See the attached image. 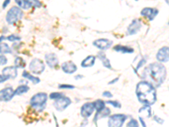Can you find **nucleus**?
Here are the masks:
<instances>
[{"mask_svg": "<svg viewBox=\"0 0 169 127\" xmlns=\"http://www.w3.org/2000/svg\"><path fill=\"white\" fill-rule=\"evenodd\" d=\"M167 76V70L160 62H155L148 64L142 72L141 78L151 83L155 87H159L164 83Z\"/></svg>", "mask_w": 169, "mask_h": 127, "instance_id": "f257e3e1", "label": "nucleus"}, {"mask_svg": "<svg viewBox=\"0 0 169 127\" xmlns=\"http://www.w3.org/2000/svg\"><path fill=\"white\" fill-rule=\"evenodd\" d=\"M135 93L140 103L153 105L156 102V90L154 86L145 80H141L136 85Z\"/></svg>", "mask_w": 169, "mask_h": 127, "instance_id": "f03ea898", "label": "nucleus"}, {"mask_svg": "<svg viewBox=\"0 0 169 127\" xmlns=\"http://www.w3.org/2000/svg\"><path fill=\"white\" fill-rule=\"evenodd\" d=\"M47 101V94L46 93H38L33 95L30 100V105L37 112L45 109Z\"/></svg>", "mask_w": 169, "mask_h": 127, "instance_id": "7ed1b4c3", "label": "nucleus"}, {"mask_svg": "<svg viewBox=\"0 0 169 127\" xmlns=\"http://www.w3.org/2000/svg\"><path fill=\"white\" fill-rule=\"evenodd\" d=\"M24 15V12L22 11L20 7L17 6H13L7 12L6 15V21L8 25H14L16 22L22 19Z\"/></svg>", "mask_w": 169, "mask_h": 127, "instance_id": "20e7f679", "label": "nucleus"}, {"mask_svg": "<svg viewBox=\"0 0 169 127\" xmlns=\"http://www.w3.org/2000/svg\"><path fill=\"white\" fill-rule=\"evenodd\" d=\"M127 119V116L123 114H115L109 115L107 125L110 127H122Z\"/></svg>", "mask_w": 169, "mask_h": 127, "instance_id": "39448f33", "label": "nucleus"}, {"mask_svg": "<svg viewBox=\"0 0 169 127\" xmlns=\"http://www.w3.org/2000/svg\"><path fill=\"white\" fill-rule=\"evenodd\" d=\"M29 69L31 73L35 75H40L42 72H44L46 69V65L42 59H33L30 63Z\"/></svg>", "mask_w": 169, "mask_h": 127, "instance_id": "423d86ee", "label": "nucleus"}, {"mask_svg": "<svg viewBox=\"0 0 169 127\" xmlns=\"http://www.w3.org/2000/svg\"><path fill=\"white\" fill-rule=\"evenodd\" d=\"M15 3L18 4V7L21 9H30V8H40L42 7V3L39 0H15Z\"/></svg>", "mask_w": 169, "mask_h": 127, "instance_id": "0eeeda50", "label": "nucleus"}, {"mask_svg": "<svg viewBox=\"0 0 169 127\" xmlns=\"http://www.w3.org/2000/svg\"><path fill=\"white\" fill-rule=\"evenodd\" d=\"M71 103V99L69 97L63 96V97H59V99L54 100L53 106H54L55 109L58 110L59 112H62V111H64V110L66 109Z\"/></svg>", "mask_w": 169, "mask_h": 127, "instance_id": "6e6552de", "label": "nucleus"}, {"mask_svg": "<svg viewBox=\"0 0 169 127\" xmlns=\"http://www.w3.org/2000/svg\"><path fill=\"white\" fill-rule=\"evenodd\" d=\"M93 46L96 47L99 50L105 51L109 49L110 47L113 45V41H111L109 39L107 38H100L97 39L93 42Z\"/></svg>", "mask_w": 169, "mask_h": 127, "instance_id": "1a4fd4ad", "label": "nucleus"}, {"mask_svg": "<svg viewBox=\"0 0 169 127\" xmlns=\"http://www.w3.org/2000/svg\"><path fill=\"white\" fill-rule=\"evenodd\" d=\"M142 27V24L139 19H135L133 20L132 22L129 25L127 28V36H133L139 32L140 29Z\"/></svg>", "mask_w": 169, "mask_h": 127, "instance_id": "9d476101", "label": "nucleus"}, {"mask_svg": "<svg viewBox=\"0 0 169 127\" xmlns=\"http://www.w3.org/2000/svg\"><path fill=\"white\" fill-rule=\"evenodd\" d=\"M158 62L161 63H168L169 61V47L167 46H164L161 47L158 50L156 56Z\"/></svg>", "mask_w": 169, "mask_h": 127, "instance_id": "9b49d317", "label": "nucleus"}, {"mask_svg": "<svg viewBox=\"0 0 169 127\" xmlns=\"http://www.w3.org/2000/svg\"><path fill=\"white\" fill-rule=\"evenodd\" d=\"M95 111V107L93 103H85L80 109V115L84 119H88Z\"/></svg>", "mask_w": 169, "mask_h": 127, "instance_id": "f8f14e48", "label": "nucleus"}, {"mask_svg": "<svg viewBox=\"0 0 169 127\" xmlns=\"http://www.w3.org/2000/svg\"><path fill=\"white\" fill-rule=\"evenodd\" d=\"M14 90L12 87H5L0 90V101L8 102L14 97Z\"/></svg>", "mask_w": 169, "mask_h": 127, "instance_id": "ddd939ff", "label": "nucleus"}, {"mask_svg": "<svg viewBox=\"0 0 169 127\" xmlns=\"http://www.w3.org/2000/svg\"><path fill=\"white\" fill-rule=\"evenodd\" d=\"M158 14H159V10L157 8H151V7L142 8V10L140 11V15L147 18L149 21H153Z\"/></svg>", "mask_w": 169, "mask_h": 127, "instance_id": "4468645a", "label": "nucleus"}, {"mask_svg": "<svg viewBox=\"0 0 169 127\" xmlns=\"http://www.w3.org/2000/svg\"><path fill=\"white\" fill-rule=\"evenodd\" d=\"M45 61L50 68H56L59 65V57L54 53H48L45 55Z\"/></svg>", "mask_w": 169, "mask_h": 127, "instance_id": "2eb2a0df", "label": "nucleus"}, {"mask_svg": "<svg viewBox=\"0 0 169 127\" xmlns=\"http://www.w3.org/2000/svg\"><path fill=\"white\" fill-rule=\"evenodd\" d=\"M2 75L5 76L8 79H15L18 76V71H17V68L15 66H7L3 69L2 70Z\"/></svg>", "mask_w": 169, "mask_h": 127, "instance_id": "dca6fc26", "label": "nucleus"}, {"mask_svg": "<svg viewBox=\"0 0 169 127\" xmlns=\"http://www.w3.org/2000/svg\"><path fill=\"white\" fill-rule=\"evenodd\" d=\"M61 69L64 73L69 74V75L74 74L75 72L77 71V66L73 61H66L63 63L61 65Z\"/></svg>", "mask_w": 169, "mask_h": 127, "instance_id": "f3484780", "label": "nucleus"}, {"mask_svg": "<svg viewBox=\"0 0 169 127\" xmlns=\"http://www.w3.org/2000/svg\"><path fill=\"white\" fill-rule=\"evenodd\" d=\"M97 57L98 59H100L101 61V63L103 64V66L107 69H109V70H112V64H111V62H110L109 59H107V55L104 52H99L97 54Z\"/></svg>", "mask_w": 169, "mask_h": 127, "instance_id": "a211bd4d", "label": "nucleus"}, {"mask_svg": "<svg viewBox=\"0 0 169 127\" xmlns=\"http://www.w3.org/2000/svg\"><path fill=\"white\" fill-rule=\"evenodd\" d=\"M96 56L94 55H89L81 62V67L82 68H90L92 67L96 63Z\"/></svg>", "mask_w": 169, "mask_h": 127, "instance_id": "6ab92c4d", "label": "nucleus"}, {"mask_svg": "<svg viewBox=\"0 0 169 127\" xmlns=\"http://www.w3.org/2000/svg\"><path fill=\"white\" fill-rule=\"evenodd\" d=\"M110 114H111V110H110V109L105 107L102 110L99 111V112H97V114H96V116H95V118H94V121H95V123H97V121L98 119L107 118V117L109 116Z\"/></svg>", "mask_w": 169, "mask_h": 127, "instance_id": "aec40b11", "label": "nucleus"}, {"mask_svg": "<svg viewBox=\"0 0 169 127\" xmlns=\"http://www.w3.org/2000/svg\"><path fill=\"white\" fill-rule=\"evenodd\" d=\"M139 114L143 115L144 117H145V118H151L152 115L151 105L144 104V106H142L139 109Z\"/></svg>", "mask_w": 169, "mask_h": 127, "instance_id": "412c9836", "label": "nucleus"}, {"mask_svg": "<svg viewBox=\"0 0 169 127\" xmlns=\"http://www.w3.org/2000/svg\"><path fill=\"white\" fill-rule=\"evenodd\" d=\"M113 50L118 53H121V54H133L134 53V48L128 46H123V45L114 46Z\"/></svg>", "mask_w": 169, "mask_h": 127, "instance_id": "4be33fe9", "label": "nucleus"}, {"mask_svg": "<svg viewBox=\"0 0 169 127\" xmlns=\"http://www.w3.org/2000/svg\"><path fill=\"white\" fill-rule=\"evenodd\" d=\"M22 76H23L25 79H27V80H30L33 85L38 84V83H40V81H41V80H40L38 77L33 76V75H31V74H30L29 72L25 71V70L22 73Z\"/></svg>", "mask_w": 169, "mask_h": 127, "instance_id": "5701e85b", "label": "nucleus"}, {"mask_svg": "<svg viewBox=\"0 0 169 127\" xmlns=\"http://www.w3.org/2000/svg\"><path fill=\"white\" fill-rule=\"evenodd\" d=\"M30 87L27 85H21V86H19L14 90V95H15V96H16V95L21 96V95L24 94V93H28Z\"/></svg>", "mask_w": 169, "mask_h": 127, "instance_id": "b1692460", "label": "nucleus"}, {"mask_svg": "<svg viewBox=\"0 0 169 127\" xmlns=\"http://www.w3.org/2000/svg\"><path fill=\"white\" fill-rule=\"evenodd\" d=\"M93 103H94L95 110H97V112L101 111L106 107V103L101 99H97L95 102H93Z\"/></svg>", "mask_w": 169, "mask_h": 127, "instance_id": "393cba45", "label": "nucleus"}, {"mask_svg": "<svg viewBox=\"0 0 169 127\" xmlns=\"http://www.w3.org/2000/svg\"><path fill=\"white\" fill-rule=\"evenodd\" d=\"M12 54V50L7 43L0 42V54Z\"/></svg>", "mask_w": 169, "mask_h": 127, "instance_id": "a878e982", "label": "nucleus"}, {"mask_svg": "<svg viewBox=\"0 0 169 127\" xmlns=\"http://www.w3.org/2000/svg\"><path fill=\"white\" fill-rule=\"evenodd\" d=\"M14 66L18 68H25V61L24 59H22L21 57H16L14 59Z\"/></svg>", "mask_w": 169, "mask_h": 127, "instance_id": "bb28decb", "label": "nucleus"}, {"mask_svg": "<svg viewBox=\"0 0 169 127\" xmlns=\"http://www.w3.org/2000/svg\"><path fill=\"white\" fill-rule=\"evenodd\" d=\"M64 96V94L62 93H57V92H54V93H52L49 95V98L52 99V100H56V99H59V97H63Z\"/></svg>", "mask_w": 169, "mask_h": 127, "instance_id": "cd10ccee", "label": "nucleus"}, {"mask_svg": "<svg viewBox=\"0 0 169 127\" xmlns=\"http://www.w3.org/2000/svg\"><path fill=\"white\" fill-rule=\"evenodd\" d=\"M106 103L112 105L116 109H121V103L118 101H113V100H108V101L105 102Z\"/></svg>", "mask_w": 169, "mask_h": 127, "instance_id": "c85d7f7f", "label": "nucleus"}, {"mask_svg": "<svg viewBox=\"0 0 169 127\" xmlns=\"http://www.w3.org/2000/svg\"><path fill=\"white\" fill-rule=\"evenodd\" d=\"M127 126L128 127H139V122L135 119H131L129 122L127 123Z\"/></svg>", "mask_w": 169, "mask_h": 127, "instance_id": "c756f323", "label": "nucleus"}, {"mask_svg": "<svg viewBox=\"0 0 169 127\" xmlns=\"http://www.w3.org/2000/svg\"><path fill=\"white\" fill-rule=\"evenodd\" d=\"M6 39L9 41V42H16V41H20L21 40V37L19 36H16L14 34H12L10 36H8V37H6Z\"/></svg>", "mask_w": 169, "mask_h": 127, "instance_id": "7c9ffc66", "label": "nucleus"}, {"mask_svg": "<svg viewBox=\"0 0 169 127\" xmlns=\"http://www.w3.org/2000/svg\"><path fill=\"white\" fill-rule=\"evenodd\" d=\"M59 89H75V86L69 84H59Z\"/></svg>", "mask_w": 169, "mask_h": 127, "instance_id": "2f4dec72", "label": "nucleus"}, {"mask_svg": "<svg viewBox=\"0 0 169 127\" xmlns=\"http://www.w3.org/2000/svg\"><path fill=\"white\" fill-rule=\"evenodd\" d=\"M7 63H8V59L5 57V55L0 54V66L5 65Z\"/></svg>", "mask_w": 169, "mask_h": 127, "instance_id": "473e14b6", "label": "nucleus"}, {"mask_svg": "<svg viewBox=\"0 0 169 127\" xmlns=\"http://www.w3.org/2000/svg\"><path fill=\"white\" fill-rule=\"evenodd\" d=\"M153 119H154L156 123H158L159 125H162V124L164 123V119H162L160 118V117H158L157 115H154Z\"/></svg>", "mask_w": 169, "mask_h": 127, "instance_id": "72a5a7b5", "label": "nucleus"}, {"mask_svg": "<svg viewBox=\"0 0 169 127\" xmlns=\"http://www.w3.org/2000/svg\"><path fill=\"white\" fill-rule=\"evenodd\" d=\"M102 96L105 97H107V98H112V97H113V95L112 94V93H110L109 91H105V92H103Z\"/></svg>", "mask_w": 169, "mask_h": 127, "instance_id": "f704fd0d", "label": "nucleus"}, {"mask_svg": "<svg viewBox=\"0 0 169 127\" xmlns=\"http://www.w3.org/2000/svg\"><path fill=\"white\" fill-rule=\"evenodd\" d=\"M146 63V59H142L141 60H140V62H139V63H138V65H137V67L135 68V71H137L138 70H139V68L141 67L143 64H145V63Z\"/></svg>", "mask_w": 169, "mask_h": 127, "instance_id": "c9c22d12", "label": "nucleus"}, {"mask_svg": "<svg viewBox=\"0 0 169 127\" xmlns=\"http://www.w3.org/2000/svg\"><path fill=\"white\" fill-rule=\"evenodd\" d=\"M10 2H11V0H4V3H3V5H2V8L5 9V8H7V6H8V4H10Z\"/></svg>", "mask_w": 169, "mask_h": 127, "instance_id": "e433bc0d", "label": "nucleus"}, {"mask_svg": "<svg viewBox=\"0 0 169 127\" xmlns=\"http://www.w3.org/2000/svg\"><path fill=\"white\" fill-rule=\"evenodd\" d=\"M139 122L141 123V125L143 127H145L146 126V124H145V122L144 121V119L143 117H141V116H139Z\"/></svg>", "mask_w": 169, "mask_h": 127, "instance_id": "4c0bfd02", "label": "nucleus"}, {"mask_svg": "<svg viewBox=\"0 0 169 127\" xmlns=\"http://www.w3.org/2000/svg\"><path fill=\"white\" fill-rule=\"evenodd\" d=\"M5 80H7V78L3 76V75H0V83H3Z\"/></svg>", "mask_w": 169, "mask_h": 127, "instance_id": "58836bf2", "label": "nucleus"}, {"mask_svg": "<svg viewBox=\"0 0 169 127\" xmlns=\"http://www.w3.org/2000/svg\"><path fill=\"white\" fill-rule=\"evenodd\" d=\"M118 80H119V78L118 77H116L114 80H111V81H109L108 82V85H113V84H114V83H116L117 81H118Z\"/></svg>", "mask_w": 169, "mask_h": 127, "instance_id": "ea45409f", "label": "nucleus"}, {"mask_svg": "<svg viewBox=\"0 0 169 127\" xmlns=\"http://www.w3.org/2000/svg\"><path fill=\"white\" fill-rule=\"evenodd\" d=\"M82 78H84V76H82V75H78V76H76L75 77V80H80V79H82Z\"/></svg>", "mask_w": 169, "mask_h": 127, "instance_id": "a19ab883", "label": "nucleus"}, {"mask_svg": "<svg viewBox=\"0 0 169 127\" xmlns=\"http://www.w3.org/2000/svg\"><path fill=\"white\" fill-rule=\"evenodd\" d=\"M4 39H6V37H5L4 36H1V37H0V42H2V41L4 40Z\"/></svg>", "mask_w": 169, "mask_h": 127, "instance_id": "79ce46f5", "label": "nucleus"}, {"mask_svg": "<svg viewBox=\"0 0 169 127\" xmlns=\"http://www.w3.org/2000/svg\"><path fill=\"white\" fill-rule=\"evenodd\" d=\"M165 2H166V4H169V0H165Z\"/></svg>", "mask_w": 169, "mask_h": 127, "instance_id": "37998d69", "label": "nucleus"}]
</instances>
